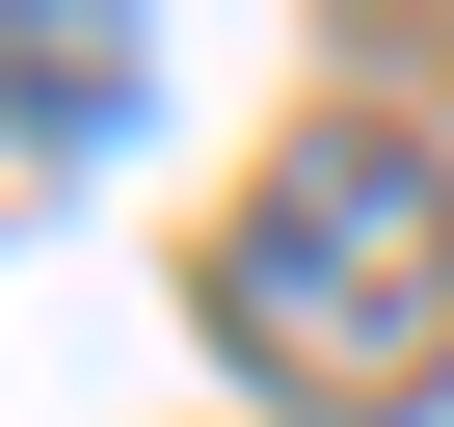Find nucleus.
Returning <instances> with one entry per match:
<instances>
[{"mask_svg": "<svg viewBox=\"0 0 454 427\" xmlns=\"http://www.w3.org/2000/svg\"><path fill=\"white\" fill-rule=\"evenodd\" d=\"M214 321H241L294 400H427L454 374V187L401 134H294L214 241Z\"/></svg>", "mask_w": 454, "mask_h": 427, "instance_id": "1", "label": "nucleus"}, {"mask_svg": "<svg viewBox=\"0 0 454 427\" xmlns=\"http://www.w3.org/2000/svg\"><path fill=\"white\" fill-rule=\"evenodd\" d=\"M0 107H27V134H107L134 107V27H107V0H0Z\"/></svg>", "mask_w": 454, "mask_h": 427, "instance_id": "2", "label": "nucleus"}]
</instances>
